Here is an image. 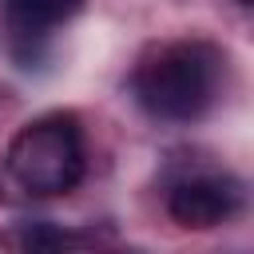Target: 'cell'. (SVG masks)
<instances>
[{
    "mask_svg": "<svg viewBox=\"0 0 254 254\" xmlns=\"http://www.w3.org/2000/svg\"><path fill=\"white\" fill-rule=\"evenodd\" d=\"M222 52L206 40H175L147 52L131 75L139 107L167 123L198 119L222 83Z\"/></svg>",
    "mask_w": 254,
    "mask_h": 254,
    "instance_id": "1",
    "label": "cell"
},
{
    "mask_svg": "<svg viewBox=\"0 0 254 254\" xmlns=\"http://www.w3.org/2000/svg\"><path fill=\"white\" fill-rule=\"evenodd\" d=\"M4 167L28 194H67L87 167L79 119L71 111H52L24 123L8 143Z\"/></svg>",
    "mask_w": 254,
    "mask_h": 254,
    "instance_id": "2",
    "label": "cell"
},
{
    "mask_svg": "<svg viewBox=\"0 0 254 254\" xmlns=\"http://www.w3.org/2000/svg\"><path fill=\"white\" fill-rule=\"evenodd\" d=\"M242 206V187L230 175H190L171 187L167 194V214L183 230H210L234 218Z\"/></svg>",
    "mask_w": 254,
    "mask_h": 254,
    "instance_id": "3",
    "label": "cell"
},
{
    "mask_svg": "<svg viewBox=\"0 0 254 254\" xmlns=\"http://www.w3.org/2000/svg\"><path fill=\"white\" fill-rule=\"evenodd\" d=\"M83 0H4V16L16 36H44L48 28L71 20Z\"/></svg>",
    "mask_w": 254,
    "mask_h": 254,
    "instance_id": "4",
    "label": "cell"
},
{
    "mask_svg": "<svg viewBox=\"0 0 254 254\" xmlns=\"http://www.w3.org/2000/svg\"><path fill=\"white\" fill-rule=\"evenodd\" d=\"M238 4H250V0H238Z\"/></svg>",
    "mask_w": 254,
    "mask_h": 254,
    "instance_id": "5",
    "label": "cell"
}]
</instances>
